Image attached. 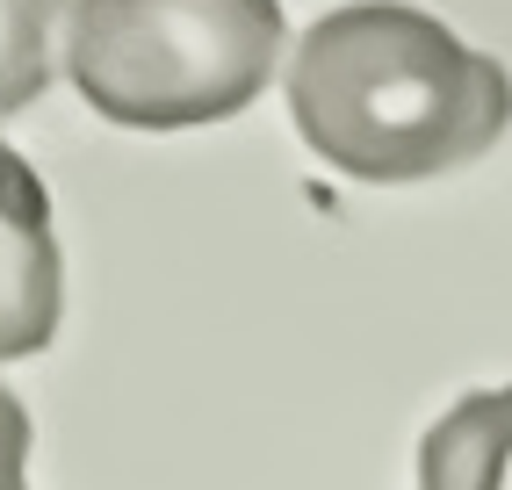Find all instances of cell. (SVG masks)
<instances>
[{"mask_svg":"<svg viewBox=\"0 0 512 490\" xmlns=\"http://www.w3.org/2000/svg\"><path fill=\"white\" fill-rule=\"evenodd\" d=\"M289 116L325 166L368 188L484 159L512 123V73L404 0H354L303 29Z\"/></svg>","mask_w":512,"mask_h":490,"instance_id":"cell-1","label":"cell"},{"mask_svg":"<svg viewBox=\"0 0 512 490\" xmlns=\"http://www.w3.org/2000/svg\"><path fill=\"white\" fill-rule=\"evenodd\" d=\"M282 0H80L73 87L123 130L224 123L275 80Z\"/></svg>","mask_w":512,"mask_h":490,"instance_id":"cell-2","label":"cell"},{"mask_svg":"<svg viewBox=\"0 0 512 490\" xmlns=\"http://www.w3.org/2000/svg\"><path fill=\"white\" fill-rule=\"evenodd\" d=\"M58 332V238L51 195L15 145H0V361L44 354Z\"/></svg>","mask_w":512,"mask_h":490,"instance_id":"cell-3","label":"cell"},{"mask_svg":"<svg viewBox=\"0 0 512 490\" xmlns=\"http://www.w3.org/2000/svg\"><path fill=\"white\" fill-rule=\"evenodd\" d=\"M419 490H512V382L469 390L419 440Z\"/></svg>","mask_w":512,"mask_h":490,"instance_id":"cell-4","label":"cell"},{"mask_svg":"<svg viewBox=\"0 0 512 490\" xmlns=\"http://www.w3.org/2000/svg\"><path fill=\"white\" fill-rule=\"evenodd\" d=\"M73 0H0V116L44 101L51 87V44Z\"/></svg>","mask_w":512,"mask_h":490,"instance_id":"cell-5","label":"cell"},{"mask_svg":"<svg viewBox=\"0 0 512 490\" xmlns=\"http://www.w3.org/2000/svg\"><path fill=\"white\" fill-rule=\"evenodd\" d=\"M0 490H29V411L0 382Z\"/></svg>","mask_w":512,"mask_h":490,"instance_id":"cell-6","label":"cell"}]
</instances>
